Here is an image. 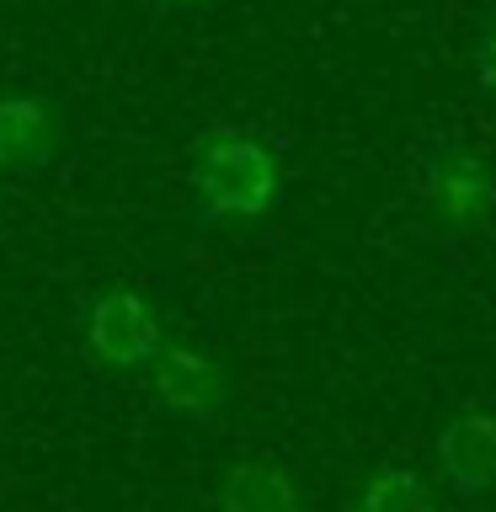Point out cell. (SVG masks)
<instances>
[{"label":"cell","instance_id":"obj_1","mask_svg":"<svg viewBox=\"0 0 496 512\" xmlns=\"http://www.w3.org/2000/svg\"><path fill=\"white\" fill-rule=\"evenodd\" d=\"M203 219H262L278 203V155L246 128H208L192 155Z\"/></svg>","mask_w":496,"mask_h":512},{"label":"cell","instance_id":"obj_2","mask_svg":"<svg viewBox=\"0 0 496 512\" xmlns=\"http://www.w3.org/2000/svg\"><path fill=\"white\" fill-rule=\"evenodd\" d=\"M416 192L443 230H475L496 214V166L470 144L427 139L416 150Z\"/></svg>","mask_w":496,"mask_h":512},{"label":"cell","instance_id":"obj_3","mask_svg":"<svg viewBox=\"0 0 496 512\" xmlns=\"http://www.w3.org/2000/svg\"><path fill=\"white\" fill-rule=\"evenodd\" d=\"M86 347L96 352V363L134 374V368H150L155 352L166 342H160L155 310L134 294V288H107V294H96L91 310H86Z\"/></svg>","mask_w":496,"mask_h":512},{"label":"cell","instance_id":"obj_4","mask_svg":"<svg viewBox=\"0 0 496 512\" xmlns=\"http://www.w3.org/2000/svg\"><path fill=\"white\" fill-rule=\"evenodd\" d=\"M150 395L160 411L182 416V422H214L219 406L230 400V374L219 368L214 352L171 342L150 363Z\"/></svg>","mask_w":496,"mask_h":512},{"label":"cell","instance_id":"obj_5","mask_svg":"<svg viewBox=\"0 0 496 512\" xmlns=\"http://www.w3.org/2000/svg\"><path fill=\"white\" fill-rule=\"evenodd\" d=\"M438 475L454 496L496 491V411H459L438 432Z\"/></svg>","mask_w":496,"mask_h":512},{"label":"cell","instance_id":"obj_6","mask_svg":"<svg viewBox=\"0 0 496 512\" xmlns=\"http://www.w3.org/2000/svg\"><path fill=\"white\" fill-rule=\"evenodd\" d=\"M64 144L59 112L43 96H0V171L38 176L54 166Z\"/></svg>","mask_w":496,"mask_h":512},{"label":"cell","instance_id":"obj_7","mask_svg":"<svg viewBox=\"0 0 496 512\" xmlns=\"http://www.w3.org/2000/svg\"><path fill=\"white\" fill-rule=\"evenodd\" d=\"M219 512H304V496L283 464L240 459L219 486Z\"/></svg>","mask_w":496,"mask_h":512},{"label":"cell","instance_id":"obj_8","mask_svg":"<svg viewBox=\"0 0 496 512\" xmlns=\"http://www.w3.org/2000/svg\"><path fill=\"white\" fill-rule=\"evenodd\" d=\"M352 512H438V502H432L427 480L416 470H406V464H384V470L368 475V486H363Z\"/></svg>","mask_w":496,"mask_h":512},{"label":"cell","instance_id":"obj_9","mask_svg":"<svg viewBox=\"0 0 496 512\" xmlns=\"http://www.w3.org/2000/svg\"><path fill=\"white\" fill-rule=\"evenodd\" d=\"M475 80H480V91L496 96V22L480 27V38H475Z\"/></svg>","mask_w":496,"mask_h":512},{"label":"cell","instance_id":"obj_10","mask_svg":"<svg viewBox=\"0 0 496 512\" xmlns=\"http://www.w3.org/2000/svg\"><path fill=\"white\" fill-rule=\"evenodd\" d=\"M160 6H171V11H198V6H214V0H160Z\"/></svg>","mask_w":496,"mask_h":512},{"label":"cell","instance_id":"obj_11","mask_svg":"<svg viewBox=\"0 0 496 512\" xmlns=\"http://www.w3.org/2000/svg\"><path fill=\"white\" fill-rule=\"evenodd\" d=\"M0 208H6V192H0Z\"/></svg>","mask_w":496,"mask_h":512}]
</instances>
